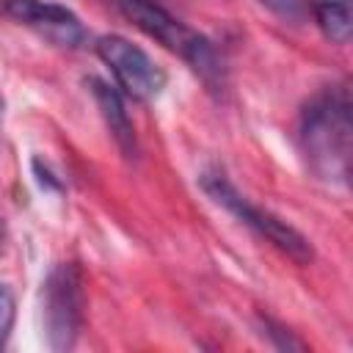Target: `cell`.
I'll return each instance as SVG.
<instances>
[{"instance_id": "6da1fadb", "label": "cell", "mask_w": 353, "mask_h": 353, "mask_svg": "<svg viewBox=\"0 0 353 353\" xmlns=\"http://www.w3.org/2000/svg\"><path fill=\"white\" fill-rule=\"evenodd\" d=\"M350 97L347 88H325L301 113V149L312 171L328 182H347L350 174Z\"/></svg>"}, {"instance_id": "7a4b0ae2", "label": "cell", "mask_w": 353, "mask_h": 353, "mask_svg": "<svg viewBox=\"0 0 353 353\" xmlns=\"http://www.w3.org/2000/svg\"><path fill=\"white\" fill-rule=\"evenodd\" d=\"M119 8L146 36L157 39L163 47H168L176 55H182L210 85H221L223 83V61L215 52L212 41H207L201 33L190 30L188 25H182L163 6H157L152 0H119Z\"/></svg>"}, {"instance_id": "3957f363", "label": "cell", "mask_w": 353, "mask_h": 353, "mask_svg": "<svg viewBox=\"0 0 353 353\" xmlns=\"http://www.w3.org/2000/svg\"><path fill=\"white\" fill-rule=\"evenodd\" d=\"M201 188H204V193L215 201V204H221V207H226L232 215H237L243 223H248L251 229H256L262 237H268L279 251H284L290 259H295V262H301V265H309L312 262V256H314V248H312V243L295 229V226H290L287 221H281L279 215H273V212H268V210H262V207H254L223 174H204L201 176Z\"/></svg>"}, {"instance_id": "277c9868", "label": "cell", "mask_w": 353, "mask_h": 353, "mask_svg": "<svg viewBox=\"0 0 353 353\" xmlns=\"http://www.w3.org/2000/svg\"><path fill=\"white\" fill-rule=\"evenodd\" d=\"M41 306H44V328L52 350H69L80 334L83 325V279L77 265L61 262L44 281L41 290Z\"/></svg>"}, {"instance_id": "5b68a950", "label": "cell", "mask_w": 353, "mask_h": 353, "mask_svg": "<svg viewBox=\"0 0 353 353\" xmlns=\"http://www.w3.org/2000/svg\"><path fill=\"white\" fill-rule=\"evenodd\" d=\"M99 58L110 66L116 83L132 99H152L165 88V69L154 63L138 44L124 36H102L97 41Z\"/></svg>"}, {"instance_id": "8992f818", "label": "cell", "mask_w": 353, "mask_h": 353, "mask_svg": "<svg viewBox=\"0 0 353 353\" xmlns=\"http://www.w3.org/2000/svg\"><path fill=\"white\" fill-rule=\"evenodd\" d=\"M6 11L63 47H77L83 41V25L66 6L47 0H6Z\"/></svg>"}, {"instance_id": "52a82bcc", "label": "cell", "mask_w": 353, "mask_h": 353, "mask_svg": "<svg viewBox=\"0 0 353 353\" xmlns=\"http://www.w3.org/2000/svg\"><path fill=\"white\" fill-rule=\"evenodd\" d=\"M88 85H91V94L97 99V108L116 141V146L124 152V157H135L138 154V141H135V127L124 110V102L119 97L116 88H110L108 83L97 80V77H88Z\"/></svg>"}, {"instance_id": "ba28073f", "label": "cell", "mask_w": 353, "mask_h": 353, "mask_svg": "<svg viewBox=\"0 0 353 353\" xmlns=\"http://www.w3.org/2000/svg\"><path fill=\"white\" fill-rule=\"evenodd\" d=\"M314 17L331 41H336V44L350 41V33H353L350 0H320V3H314Z\"/></svg>"}, {"instance_id": "9c48e42d", "label": "cell", "mask_w": 353, "mask_h": 353, "mask_svg": "<svg viewBox=\"0 0 353 353\" xmlns=\"http://www.w3.org/2000/svg\"><path fill=\"white\" fill-rule=\"evenodd\" d=\"M259 3L290 22H301L309 14V0H259Z\"/></svg>"}, {"instance_id": "30bf717a", "label": "cell", "mask_w": 353, "mask_h": 353, "mask_svg": "<svg viewBox=\"0 0 353 353\" xmlns=\"http://www.w3.org/2000/svg\"><path fill=\"white\" fill-rule=\"evenodd\" d=\"M14 312H17V303H14V295L6 284H0V347L6 345L8 334H11V325H14Z\"/></svg>"}, {"instance_id": "8fae6325", "label": "cell", "mask_w": 353, "mask_h": 353, "mask_svg": "<svg viewBox=\"0 0 353 353\" xmlns=\"http://www.w3.org/2000/svg\"><path fill=\"white\" fill-rule=\"evenodd\" d=\"M265 334H268V336H273V339H276V345H279L281 350H303V345H301L298 339H292L281 325H273L270 320H265Z\"/></svg>"}, {"instance_id": "7c38bea8", "label": "cell", "mask_w": 353, "mask_h": 353, "mask_svg": "<svg viewBox=\"0 0 353 353\" xmlns=\"http://www.w3.org/2000/svg\"><path fill=\"white\" fill-rule=\"evenodd\" d=\"M6 237H8V229H6V223H3V218H0V251H3V245H6Z\"/></svg>"}]
</instances>
